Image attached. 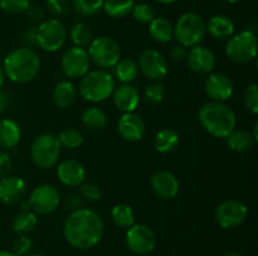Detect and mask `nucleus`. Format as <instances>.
Wrapping results in <instances>:
<instances>
[{"instance_id":"1","label":"nucleus","mask_w":258,"mask_h":256,"mask_svg":"<svg viewBox=\"0 0 258 256\" xmlns=\"http://www.w3.org/2000/svg\"><path fill=\"white\" fill-rule=\"evenodd\" d=\"M66 240L73 247L87 250L97 245L103 236V221L97 212L77 208L66 218L63 225Z\"/></svg>"},{"instance_id":"2","label":"nucleus","mask_w":258,"mask_h":256,"mask_svg":"<svg viewBox=\"0 0 258 256\" xmlns=\"http://www.w3.org/2000/svg\"><path fill=\"white\" fill-rule=\"evenodd\" d=\"M5 77L15 83H27L34 79L40 70L37 53L27 47L17 48L8 53L3 63Z\"/></svg>"},{"instance_id":"3","label":"nucleus","mask_w":258,"mask_h":256,"mask_svg":"<svg viewBox=\"0 0 258 256\" xmlns=\"http://www.w3.org/2000/svg\"><path fill=\"white\" fill-rule=\"evenodd\" d=\"M198 118L204 130L216 138H227L236 128V113L223 102H208L201 107Z\"/></svg>"},{"instance_id":"4","label":"nucleus","mask_w":258,"mask_h":256,"mask_svg":"<svg viewBox=\"0 0 258 256\" xmlns=\"http://www.w3.org/2000/svg\"><path fill=\"white\" fill-rule=\"evenodd\" d=\"M115 90V78L107 70L98 69L83 75L80 83L81 97L88 102H103Z\"/></svg>"},{"instance_id":"5","label":"nucleus","mask_w":258,"mask_h":256,"mask_svg":"<svg viewBox=\"0 0 258 256\" xmlns=\"http://www.w3.org/2000/svg\"><path fill=\"white\" fill-rule=\"evenodd\" d=\"M206 33V23L203 18L196 13H184L174 27V38L185 48L201 44Z\"/></svg>"},{"instance_id":"6","label":"nucleus","mask_w":258,"mask_h":256,"mask_svg":"<svg viewBox=\"0 0 258 256\" xmlns=\"http://www.w3.org/2000/svg\"><path fill=\"white\" fill-rule=\"evenodd\" d=\"M257 35L253 30H243L229 38L226 45V54L238 64H246L257 55Z\"/></svg>"},{"instance_id":"7","label":"nucleus","mask_w":258,"mask_h":256,"mask_svg":"<svg viewBox=\"0 0 258 256\" xmlns=\"http://www.w3.org/2000/svg\"><path fill=\"white\" fill-rule=\"evenodd\" d=\"M60 147L62 146L57 136L52 133H43L38 136L33 141L32 147H30V156H32L33 162L38 167L44 168V170L52 168L59 158Z\"/></svg>"},{"instance_id":"8","label":"nucleus","mask_w":258,"mask_h":256,"mask_svg":"<svg viewBox=\"0 0 258 256\" xmlns=\"http://www.w3.org/2000/svg\"><path fill=\"white\" fill-rule=\"evenodd\" d=\"M88 57L100 68H113L120 60V45L110 37H98L88 44Z\"/></svg>"},{"instance_id":"9","label":"nucleus","mask_w":258,"mask_h":256,"mask_svg":"<svg viewBox=\"0 0 258 256\" xmlns=\"http://www.w3.org/2000/svg\"><path fill=\"white\" fill-rule=\"evenodd\" d=\"M67 32L58 19H48L40 23L35 32V43L45 52H57L66 43Z\"/></svg>"},{"instance_id":"10","label":"nucleus","mask_w":258,"mask_h":256,"mask_svg":"<svg viewBox=\"0 0 258 256\" xmlns=\"http://www.w3.org/2000/svg\"><path fill=\"white\" fill-rule=\"evenodd\" d=\"M28 202L34 213L48 215L57 210L60 202V195L54 186L44 183L33 191Z\"/></svg>"},{"instance_id":"11","label":"nucleus","mask_w":258,"mask_h":256,"mask_svg":"<svg viewBox=\"0 0 258 256\" xmlns=\"http://www.w3.org/2000/svg\"><path fill=\"white\" fill-rule=\"evenodd\" d=\"M126 245L138 255H146L155 248L156 236L149 226L134 223L126 232Z\"/></svg>"},{"instance_id":"12","label":"nucleus","mask_w":258,"mask_h":256,"mask_svg":"<svg viewBox=\"0 0 258 256\" xmlns=\"http://www.w3.org/2000/svg\"><path fill=\"white\" fill-rule=\"evenodd\" d=\"M247 206L237 200L224 201L216 210V220L222 228H234L242 225L247 218Z\"/></svg>"},{"instance_id":"13","label":"nucleus","mask_w":258,"mask_h":256,"mask_svg":"<svg viewBox=\"0 0 258 256\" xmlns=\"http://www.w3.org/2000/svg\"><path fill=\"white\" fill-rule=\"evenodd\" d=\"M91 60L85 48L72 47L62 57V70L68 78H82L90 70Z\"/></svg>"},{"instance_id":"14","label":"nucleus","mask_w":258,"mask_h":256,"mask_svg":"<svg viewBox=\"0 0 258 256\" xmlns=\"http://www.w3.org/2000/svg\"><path fill=\"white\" fill-rule=\"evenodd\" d=\"M138 67L146 78L156 82L168 74V62L165 57L155 49L145 50L139 58Z\"/></svg>"},{"instance_id":"15","label":"nucleus","mask_w":258,"mask_h":256,"mask_svg":"<svg viewBox=\"0 0 258 256\" xmlns=\"http://www.w3.org/2000/svg\"><path fill=\"white\" fill-rule=\"evenodd\" d=\"M206 93L213 102H224L233 94V83L231 78L222 73H214L204 83Z\"/></svg>"},{"instance_id":"16","label":"nucleus","mask_w":258,"mask_h":256,"mask_svg":"<svg viewBox=\"0 0 258 256\" xmlns=\"http://www.w3.org/2000/svg\"><path fill=\"white\" fill-rule=\"evenodd\" d=\"M189 68L198 74H208L216 67V55L209 48L196 45L186 55Z\"/></svg>"},{"instance_id":"17","label":"nucleus","mask_w":258,"mask_h":256,"mask_svg":"<svg viewBox=\"0 0 258 256\" xmlns=\"http://www.w3.org/2000/svg\"><path fill=\"white\" fill-rule=\"evenodd\" d=\"M150 185L154 193L163 200L174 198L178 195L179 188H180L178 178L168 171H158L154 173L151 176Z\"/></svg>"},{"instance_id":"18","label":"nucleus","mask_w":258,"mask_h":256,"mask_svg":"<svg viewBox=\"0 0 258 256\" xmlns=\"http://www.w3.org/2000/svg\"><path fill=\"white\" fill-rule=\"evenodd\" d=\"M27 185L22 177L4 176L0 178V202L14 205L24 198Z\"/></svg>"},{"instance_id":"19","label":"nucleus","mask_w":258,"mask_h":256,"mask_svg":"<svg viewBox=\"0 0 258 256\" xmlns=\"http://www.w3.org/2000/svg\"><path fill=\"white\" fill-rule=\"evenodd\" d=\"M117 132L125 141L136 142L145 135V122L134 112L123 113L117 122Z\"/></svg>"},{"instance_id":"20","label":"nucleus","mask_w":258,"mask_h":256,"mask_svg":"<svg viewBox=\"0 0 258 256\" xmlns=\"http://www.w3.org/2000/svg\"><path fill=\"white\" fill-rule=\"evenodd\" d=\"M58 180L66 186L76 187L82 185L86 178V170L81 162L76 160H66L57 167Z\"/></svg>"},{"instance_id":"21","label":"nucleus","mask_w":258,"mask_h":256,"mask_svg":"<svg viewBox=\"0 0 258 256\" xmlns=\"http://www.w3.org/2000/svg\"><path fill=\"white\" fill-rule=\"evenodd\" d=\"M112 100L118 110L123 113H131L138 108L140 103V94L134 85L122 84L113 90Z\"/></svg>"},{"instance_id":"22","label":"nucleus","mask_w":258,"mask_h":256,"mask_svg":"<svg viewBox=\"0 0 258 256\" xmlns=\"http://www.w3.org/2000/svg\"><path fill=\"white\" fill-rule=\"evenodd\" d=\"M22 138V130L20 125L13 119L0 120V148L10 150L14 148Z\"/></svg>"},{"instance_id":"23","label":"nucleus","mask_w":258,"mask_h":256,"mask_svg":"<svg viewBox=\"0 0 258 256\" xmlns=\"http://www.w3.org/2000/svg\"><path fill=\"white\" fill-rule=\"evenodd\" d=\"M206 30L211 37L216 39H227L234 33V24L231 18L226 15H214L206 24Z\"/></svg>"},{"instance_id":"24","label":"nucleus","mask_w":258,"mask_h":256,"mask_svg":"<svg viewBox=\"0 0 258 256\" xmlns=\"http://www.w3.org/2000/svg\"><path fill=\"white\" fill-rule=\"evenodd\" d=\"M76 97H77V90L75 84L70 80L59 82L53 90V102L59 108H67L72 105Z\"/></svg>"},{"instance_id":"25","label":"nucleus","mask_w":258,"mask_h":256,"mask_svg":"<svg viewBox=\"0 0 258 256\" xmlns=\"http://www.w3.org/2000/svg\"><path fill=\"white\" fill-rule=\"evenodd\" d=\"M179 137L178 132L173 128H163L159 131L154 138V147L158 152L160 153H169L173 152L179 146Z\"/></svg>"},{"instance_id":"26","label":"nucleus","mask_w":258,"mask_h":256,"mask_svg":"<svg viewBox=\"0 0 258 256\" xmlns=\"http://www.w3.org/2000/svg\"><path fill=\"white\" fill-rule=\"evenodd\" d=\"M229 148L234 152H248L256 143L253 135L246 130H233L227 137Z\"/></svg>"},{"instance_id":"27","label":"nucleus","mask_w":258,"mask_h":256,"mask_svg":"<svg viewBox=\"0 0 258 256\" xmlns=\"http://www.w3.org/2000/svg\"><path fill=\"white\" fill-rule=\"evenodd\" d=\"M149 33L156 42L169 43L174 38V27L165 18L155 17L149 24Z\"/></svg>"},{"instance_id":"28","label":"nucleus","mask_w":258,"mask_h":256,"mask_svg":"<svg viewBox=\"0 0 258 256\" xmlns=\"http://www.w3.org/2000/svg\"><path fill=\"white\" fill-rule=\"evenodd\" d=\"M82 123L91 131H101L107 124V115L97 107H88L82 112Z\"/></svg>"},{"instance_id":"29","label":"nucleus","mask_w":258,"mask_h":256,"mask_svg":"<svg viewBox=\"0 0 258 256\" xmlns=\"http://www.w3.org/2000/svg\"><path fill=\"white\" fill-rule=\"evenodd\" d=\"M111 218L113 223L121 228H130L135 223V213L131 206L125 205V203H118L113 206L111 210Z\"/></svg>"},{"instance_id":"30","label":"nucleus","mask_w":258,"mask_h":256,"mask_svg":"<svg viewBox=\"0 0 258 256\" xmlns=\"http://www.w3.org/2000/svg\"><path fill=\"white\" fill-rule=\"evenodd\" d=\"M134 5V0H103L102 9L108 17L120 19L133 12Z\"/></svg>"},{"instance_id":"31","label":"nucleus","mask_w":258,"mask_h":256,"mask_svg":"<svg viewBox=\"0 0 258 256\" xmlns=\"http://www.w3.org/2000/svg\"><path fill=\"white\" fill-rule=\"evenodd\" d=\"M115 73L116 77L118 78V80H121L125 84H128L133 80H135V78L139 74V67L138 63L133 59H126L118 60L117 64L115 65Z\"/></svg>"},{"instance_id":"32","label":"nucleus","mask_w":258,"mask_h":256,"mask_svg":"<svg viewBox=\"0 0 258 256\" xmlns=\"http://www.w3.org/2000/svg\"><path fill=\"white\" fill-rule=\"evenodd\" d=\"M37 226V216L33 211H22L14 217L12 227L18 233L30 232Z\"/></svg>"},{"instance_id":"33","label":"nucleus","mask_w":258,"mask_h":256,"mask_svg":"<svg viewBox=\"0 0 258 256\" xmlns=\"http://www.w3.org/2000/svg\"><path fill=\"white\" fill-rule=\"evenodd\" d=\"M71 39L76 47H87L92 40V32L86 23H76L71 29Z\"/></svg>"},{"instance_id":"34","label":"nucleus","mask_w":258,"mask_h":256,"mask_svg":"<svg viewBox=\"0 0 258 256\" xmlns=\"http://www.w3.org/2000/svg\"><path fill=\"white\" fill-rule=\"evenodd\" d=\"M166 94V89L161 83L155 82L149 84L144 90V102L149 107H156L164 100Z\"/></svg>"},{"instance_id":"35","label":"nucleus","mask_w":258,"mask_h":256,"mask_svg":"<svg viewBox=\"0 0 258 256\" xmlns=\"http://www.w3.org/2000/svg\"><path fill=\"white\" fill-rule=\"evenodd\" d=\"M102 7L103 0H72V9L81 17L97 14Z\"/></svg>"},{"instance_id":"36","label":"nucleus","mask_w":258,"mask_h":256,"mask_svg":"<svg viewBox=\"0 0 258 256\" xmlns=\"http://www.w3.org/2000/svg\"><path fill=\"white\" fill-rule=\"evenodd\" d=\"M58 141H59L60 146L75 150V148L81 147L83 145V135L78 130L75 128H66V130L60 131L59 136H58Z\"/></svg>"},{"instance_id":"37","label":"nucleus","mask_w":258,"mask_h":256,"mask_svg":"<svg viewBox=\"0 0 258 256\" xmlns=\"http://www.w3.org/2000/svg\"><path fill=\"white\" fill-rule=\"evenodd\" d=\"M133 17L141 24H150L155 18V10L149 4H135L133 8Z\"/></svg>"},{"instance_id":"38","label":"nucleus","mask_w":258,"mask_h":256,"mask_svg":"<svg viewBox=\"0 0 258 256\" xmlns=\"http://www.w3.org/2000/svg\"><path fill=\"white\" fill-rule=\"evenodd\" d=\"M243 102L247 109L253 114L258 113V85L256 83H252L244 89Z\"/></svg>"},{"instance_id":"39","label":"nucleus","mask_w":258,"mask_h":256,"mask_svg":"<svg viewBox=\"0 0 258 256\" xmlns=\"http://www.w3.org/2000/svg\"><path fill=\"white\" fill-rule=\"evenodd\" d=\"M29 5V0H0V9L8 14L24 13Z\"/></svg>"},{"instance_id":"40","label":"nucleus","mask_w":258,"mask_h":256,"mask_svg":"<svg viewBox=\"0 0 258 256\" xmlns=\"http://www.w3.org/2000/svg\"><path fill=\"white\" fill-rule=\"evenodd\" d=\"M47 9L55 17L67 15L71 10V3L68 0H45Z\"/></svg>"},{"instance_id":"41","label":"nucleus","mask_w":258,"mask_h":256,"mask_svg":"<svg viewBox=\"0 0 258 256\" xmlns=\"http://www.w3.org/2000/svg\"><path fill=\"white\" fill-rule=\"evenodd\" d=\"M33 242L29 237L27 236H20L17 240L13 242L12 246V252L15 256H27L28 253L32 250Z\"/></svg>"},{"instance_id":"42","label":"nucleus","mask_w":258,"mask_h":256,"mask_svg":"<svg viewBox=\"0 0 258 256\" xmlns=\"http://www.w3.org/2000/svg\"><path fill=\"white\" fill-rule=\"evenodd\" d=\"M80 192L81 196H82L85 200L90 201V202H96V201L100 200L101 196H102L101 188L92 182L83 183L80 188Z\"/></svg>"},{"instance_id":"43","label":"nucleus","mask_w":258,"mask_h":256,"mask_svg":"<svg viewBox=\"0 0 258 256\" xmlns=\"http://www.w3.org/2000/svg\"><path fill=\"white\" fill-rule=\"evenodd\" d=\"M13 161L9 153L0 152V177L8 176V173L12 171Z\"/></svg>"},{"instance_id":"44","label":"nucleus","mask_w":258,"mask_h":256,"mask_svg":"<svg viewBox=\"0 0 258 256\" xmlns=\"http://www.w3.org/2000/svg\"><path fill=\"white\" fill-rule=\"evenodd\" d=\"M24 13H25V15H27L28 19L32 20L33 23H39L40 20L43 19V15H44L42 8L34 7V5H29V7H28V9L25 10Z\"/></svg>"},{"instance_id":"45","label":"nucleus","mask_w":258,"mask_h":256,"mask_svg":"<svg viewBox=\"0 0 258 256\" xmlns=\"http://www.w3.org/2000/svg\"><path fill=\"white\" fill-rule=\"evenodd\" d=\"M186 55H188V50L183 45H175V47L171 48L170 50V57L171 59L175 60V62H183L186 59Z\"/></svg>"},{"instance_id":"46","label":"nucleus","mask_w":258,"mask_h":256,"mask_svg":"<svg viewBox=\"0 0 258 256\" xmlns=\"http://www.w3.org/2000/svg\"><path fill=\"white\" fill-rule=\"evenodd\" d=\"M68 206L73 208V211L77 210L81 206V198L77 195H71L70 198H68Z\"/></svg>"},{"instance_id":"47","label":"nucleus","mask_w":258,"mask_h":256,"mask_svg":"<svg viewBox=\"0 0 258 256\" xmlns=\"http://www.w3.org/2000/svg\"><path fill=\"white\" fill-rule=\"evenodd\" d=\"M5 73H4V69H3V67H0V88L3 87V84H4L5 82Z\"/></svg>"},{"instance_id":"48","label":"nucleus","mask_w":258,"mask_h":256,"mask_svg":"<svg viewBox=\"0 0 258 256\" xmlns=\"http://www.w3.org/2000/svg\"><path fill=\"white\" fill-rule=\"evenodd\" d=\"M4 108H5V100L4 98L0 95V115H2V113L4 112Z\"/></svg>"},{"instance_id":"49","label":"nucleus","mask_w":258,"mask_h":256,"mask_svg":"<svg viewBox=\"0 0 258 256\" xmlns=\"http://www.w3.org/2000/svg\"><path fill=\"white\" fill-rule=\"evenodd\" d=\"M156 2L160 3V4H164V5H170V4H174L176 0H156Z\"/></svg>"},{"instance_id":"50","label":"nucleus","mask_w":258,"mask_h":256,"mask_svg":"<svg viewBox=\"0 0 258 256\" xmlns=\"http://www.w3.org/2000/svg\"><path fill=\"white\" fill-rule=\"evenodd\" d=\"M0 256H15L13 252H9V251H0Z\"/></svg>"},{"instance_id":"51","label":"nucleus","mask_w":258,"mask_h":256,"mask_svg":"<svg viewBox=\"0 0 258 256\" xmlns=\"http://www.w3.org/2000/svg\"><path fill=\"white\" fill-rule=\"evenodd\" d=\"M223 256H243V255H241V253H238V252H227V253H224Z\"/></svg>"},{"instance_id":"52","label":"nucleus","mask_w":258,"mask_h":256,"mask_svg":"<svg viewBox=\"0 0 258 256\" xmlns=\"http://www.w3.org/2000/svg\"><path fill=\"white\" fill-rule=\"evenodd\" d=\"M222 2L228 3V4H236V3H238L239 0H222Z\"/></svg>"},{"instance_id":"53","label":"nucleus","mask_w":258,"mask_h":256,"mask_svg":"<svg viewBox=\"0 0 258 256\" xmlns=\"http://www.w3.org/2000/svg\"><path fill=\"white\" fill-rule=\"evenodd\" d=\"M29 256H43V255H40V253H34V255H29Z\"/></svg>"}]
</instances>
